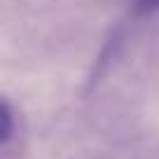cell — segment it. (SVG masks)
Segmentation results:
<instances>
[{
	"label": "cell",
	"instance_id": "cell-2",
	"mask_svg": "<svg viewBox=\"0 0 159 159\" xmlns=\"http://www.w3.org/2000/svg\"><path fill=\"white\" fill-rule=\"evenodd\" d=\"M157 10H159V0H136L134 2L136 14H152Z\"/></svg>",
	"mask_w": 159,
	"mask_h": 159
},
{
	"label": "cell",
	"instance_id": "cell-1",
	"mask_svg": "<svg viewBox=\"0 0 159 159\" xmlns=\"http://www.w3.org/2000/svg\"><path fill=\"white\" fill-rule=\"evenodd\" d=\"M0 122H2V129H0V143L7 145L14 136V108L10 105V101L2 98L0 101Z\"/></svg>",
	"mask_w": 159,
	"mask_h": 159
}]
</instances>
